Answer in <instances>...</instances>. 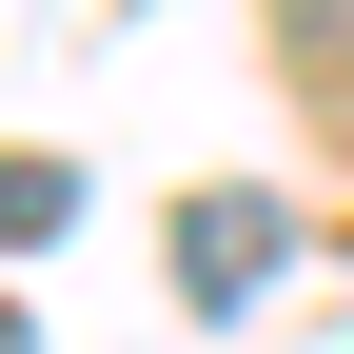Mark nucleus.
I'll return each mask as SVG.
<instances>
[{
    "instance_id": "nucleus-1",
    "label": "nucleus",
    "mask_w": 354,
    "mask_h": 354,
    "mask_svg": "<svg viewBox=\"0 0 354 354\" xmlns=\"http://www.w3.org/2000/svg\"><path fill=\"white\" fill-rule=\"evenodd\" d=\"M256 276H276V197H197L177 216V295H197V315H236Z\"/></svg>"
},
{
    "instance_id": "nucleus-2",
    "label": "nucleus",
    "mask_w": 354,
    "mask_h": 354,
    "mask_svg": "<svg viewBox=\"0 0 354 354\" xmlns=\"http://www.w3.org/2000/svg\"><path fill=\"white\" fill-rule=\"evenodd\" d=\"M59 216H79V177H59V158H0V256H20V236H59Z\"/></svg>"
},
{
    "instance_id": "nucleus-3",
    "label": "nucleus",
    "mask_w": 354,
    "mask_h": 354,
    "mask_svg": "<svg viewBox=\"0 0 354 354\" xmlns=\"http://www.w3.org/2000/svg\"><path fill=\"white\" fill-rule=\"evenodd\" d=\"M0 354H20V295H0Z\"/></svg>"
}]
</instances>
